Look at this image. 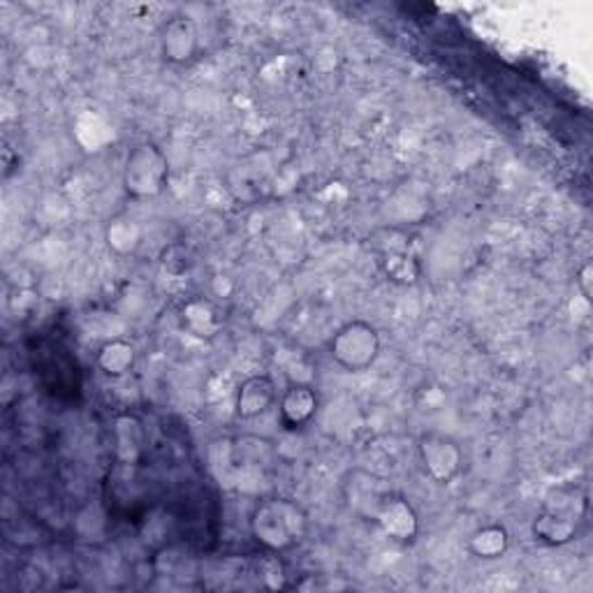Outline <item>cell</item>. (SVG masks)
Returning <instances> with one entry per match:
<instances>
[{"label": "cell", "instance_id": "cell-8", "mask_svg": "<svg viewBox=\"0 0 593 593\" xmlns=\"http://www.w3.org/2000/svg\"><path fill=\"white\" fill-rule=\"evenodd\" d=\"M279 401V390L272 375L256 373L237 387L235 412L239 420H256L272 410Z\"/></svg>", "mask_w": 593, "mask_h": 593}, {"label": "cell", "instance_id": "cell-16", "mask_svg": "<svg viewBox=\"0 0 593 593\" xmlns=\"http://www.w3.org/2000/svg\"><path fill=\"white\" fill-rule=\"evenodd\" d=\"M258 578L267 589H285V566L279 559V554L264 552L258 561Z\"/></svg>", "mask_w": 593, "mask_h": 593}, {"label": "cell", "instance_id": "cell-11", "mask_svg": "<svg viewBox=\"0 0 593 593\" xmlns=\"http://www.w3.org/2000/svg\"><path fill=\"white\" fill-rule=\"evenodd\" d=\"M182 325L184 330L195 336V338H202V341H209L213 338L215 334L221 332L223 328V320H221V313L219 309L213 307V301L205 299V297H195V299H188L184 307H182Z\"/></svg>", "mask_w": 593, "mask_h": 593}, {"label": "cell", "instance_id": "cell-4", "mask_svg": "<svg viewBox=\"0 0 593 593\" xmlns=\"http://www.w3.org/2000/svg\"><path fill=\"white\" fill-rule=\"evenodd\" d=\"M381 334L367 320H350L330 338L332 359L341 369L350 373H362L371 369L381 355Z\"/></svg>", "mask_w": 593, "mask_h": 593}, {"label": "cell", "instance_id": "cell-13", "mask_svg": "<svg viewBox=\"0 0 593 593\" xmlns=\"http://www.w3.org/2000/svg\"><path fill=\"white\" fill-rule=\"evenodd\" d=\"M107 246H110L116 256H135L139 246L144 244V227L139 221L131 219L128 213H119L110 221L104 230Z\"/></svg>", "mask_w": 593, "mask_h": 593}, {"label": "cell", "instance_id": "cell-15", "mask_svg": "<svg viewBox=\"0 0 593 593\" xmlns=\"http://www.w3.org/2000/svg\"><path fill=\"white\" fill-rule=\"evenodd\" d=\"M510 549V533L503 524H484L469 538V552L478 559L496 561Z\"/></svg>", "mask_w": 593, "mask_h": 593}, {"label": "cell", "instance_id": "cell-18", "mask_svg": "<svg viewBox=\"0 0 593 593\" xmlns=\"http://www.w3.org/2000/svg\"><path fill=\"white\" fill-rule=\"evenodd\" d=\"M580 291L584 293V297L586 299H591V264H584L582 269H580Z\"/></svg>", "mask_w": 593, "mask_h": 593}, {"label": "cell", "instance_id": "cell-12", "mask_svg": "<svg viewBox=\"0 0 593 593\" xmlns=\"http://www.w3.org/2000/svg\"><path fill=\"white\" fill-rule=\"evenodd\" d=\"M137 362V350L125 338H110L107 344L100 346L96 355L98 369L112 381H123L125 375H131Z\"/></svg>", "mask_w": 593, "mask_h": 593}, {"label": "cell", "instance_id": "cell-1", "mask_svg": "<svg viewBox=\"0 0 593 593\" xmlns=\"http://www.w3.org/2000/svg\"><path fill=\"white\" fill-rule=\"evenodd\" d=\"M248 529L264 552L283 554L295 549L307 538L309 515L293 498L267 496L256 503L248 517Z\"/></svg>", "mask_w": 593, "mask_h": 593}, {"label": "cell", "instance_id": "cell-14", "mask_svg": "<svg viewBox=\"0 0 593 593\" xmlns=\"http://www.w3.org/2000/svg\"><path fill=\"white\" fill-rule=\"evenodd\" d=\"M379 267L385 279L397 285H416L422 276L420 262L412 258L406 248L383 250L379 256Z\"/></svg>", "mask_w": 593, "mask_h": 593}, {"label": "cell", "instance_id": "cell-2", "mask_svg": "<svg viewBox=\"0 0 593 593\" xmlns=\"http://www.w3.org/2000/svg\"><path fill=\"white\" fill-rule=\"evenodd\" d=\"M586 512V496L578 487L552 490L543 510L535 515L531 531L538 543L549 547L568 545L578 535L580 522Z\"/></svg>", "mask_w": 593, "mask_h": 593}, {"label": "cell", "instance_id": "cell-9", "mask_svg": "<svg viewBox=\"0 0 593 593\" xmlns=\"http://www.w3.org/2000/svg\"><path fill=\"white\" fill-rule=\"evenodd\" d=\"M320 408V397L311 385H291L279 399V416L285 429L307 427Z\"/></svg>", "mask_w": 593, "mask_h": 593}, {"label": "cell", "instance_id": "cell-7", "mask_svg": "<svg viewBox=\"0 0 593 593\" xmlns=\"http://www.w3.org/2000/svg\"><path fill=\"white\" fill-rule=\"evenodd\" d=\"M202 51L200 28L186 14L172 16L160 33V53L172 65H190Z\"/></svg>", "mask_w": 593, "mask_h": 593}, {"label": "cell", "instance_id": "cell-10", "mask_svg": "<svg viewBox=\"0 0 593 593\" xmlns=\"http://www.w3.org/2000/svg\"><path fill=\"white\" fill-rule=\"evenodd\" d=\"M114 457L121 466H135L144 455V445H147V434H144V424L135 412L125 410L114 418Z\"/></svg>", "mask_w": 593, "mask_h": 593}, {"label": "cell", "instance_id": "cell-6", "mask_svg": "<svg viewBox=\"0 0 593 593\" xmlns=\"http://www.w3.org/2000/svg\"><path fill=\"white\" fill-rule=\"evenodd\" d=\"M371 519L392 543L408 545L416 541L420 533V517L416 508H412L410 503L397 492L385 494V498L379 503V508H375Z\"/></svg>", "mask_w": 593, "mask_h": 593}, {"label": "cell", "instance_id": "cell-5", "mask_svg": "<svg viewBox=\"0 0 593 593\" xmlns=\"http://www.w3.org/2000/svg\"><path fill=\"white\" fill-rule=\"evenodd\" d=\"M418 455L424 473L436 484H450L464 471L461 445L443 431H424L418 441Z\"/></svg>", "mask_w": 593, "mask_h": 593}, {"label": "cell", "instance_id": "cell-17", "mask_svg": "<svg viewBox=\"0 0 593 593\" xmlns=\"http://www.w3.org/2000/svg\"><path fill=\"white\" fill-rule=\"evenodd\" d=\"M160 264H163V269L168 274L172 276H184L186 272H190V267H193V260H190V254H188V248L184 246H170L163 258H160Z\"/></svg>", "mask_w": 593, "mask_h": 593}, {"label": "cell", "instance_id": "cell-3", "mask_svg": "<svg viewBox=\"0 0 593 593\" xmlns=\"http://www.w3.org/2000/svg\"><path fill=\"white\" fill-rule=\"evenodd\" d=\"M121 184L133 200H156L170 184V160L153 141H137L123 160Z\"/></svg>", "mask_w": 593, "mask_h": 593}]
</instances>
